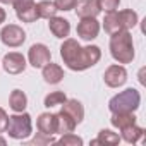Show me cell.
Masks as SVG:
<instances>
[{
    "label": "cell",
    "instance_id": "obj_1",
    "mask_svg": "<svg viewBox=\"0 0 146 146\" xmlns=\"http://www.w3.org/2000/svg\"><path fill=\"white\" fill-rule=\"evenodd\" d=\"M60 57L70 70L81 72V70H86V69H90L100 62L102 50L96 45L81 46L78 43V40L65 38L62 46H60Z\"/></svg>",
    "mask_w": 146,
    "mask_h": 146
},
{
    "label": "cell",
    "instance_id": "obj_2",
    "mask_svg": "<svg viewBox=\"0 0 146 146\" xmlns=\"http://www.w3.org/2000/svg\"><path fill=\"white\" fill-rule=\"evenodd\" d=\"M110 53L119 64H131L134 60V43L129 31H119L110 38Z\"/></svg>",
    "mask_w": 146,
    "mask_h": 146
},
{
    "label": "cell",
    "instance_id": "obj_3",
    "mask_svg": "<svg viewBox=\"0 0 146 146\" xmlns=\"http://www.w3.org/2000/svg\"><path fill=\"white\" fill-rule=\"evenodd\" d=\"M139 105H141V95L134 88H127V90L117 93L108 102V108H110L112 113H119V112H136L139 108Z\"/></svg>",
    "mask_w": 146,
    "mask_h": 146
},
{
    "label": "cell",
    "instance_id": "obj_4",
    "mask_svg": "<svg viewBox=\"0 0 146 146\" xmlns=\"http://www.w3.org/2000/svg\"><path fill=\"white\" fill-rule=\"evenodd\" d=\"M5 132L9 134V137L17 139V141H23V139L29 137L33 134L31 115L26 113V112H16L14 115H9Z\"/></svg>",
    "mask_w": 146,
    "mask_h": 146
},
{
    "label": "cell",
    "instance_id": "obj_5",
    "mask_svg": "<svg viewBox=\"0 0 146 146\" xmlns=\"http://www.w3.org/2000/svg\"><path fill=\"white\" fill-rule=\"evenodd\" d=\"M0 40L9 48H17L26 41V31L17 24H5L0 31Z\"/></svg>",
    "mask_w": 146,
    "mask_h": 146
},
{
    "label": "cell",
    "instance_id": "obj_6",
    "mask_svg": "<svg viewBox=\"0 0 146 146\" xmlns=\"http://www.w3.org/2000/svg\"><path fill=\"white\" fill-rule=\"evenodd\" d=\"M52 60V52L46 45L43 43H35L31 45L29 52H28V62L35 67V69H41L45 67L48 62Z\"/></svg>",
    "mask_w": 146,
    "mask_h": 146
},
{
    "label": "cell",
    "instance_id": "obj_7",
    "mask_svg": "<svg viewBox=\"0 0 146 146\" xmlns=\"http://www.w3.org/2000/svg\"><path fill=\"white\" fill-rule=\"evenodd\" d=\"M103 81L108 88H120L125 84L127 81V70L122 64H113L108 65L105 74H103Z\"/></svg>",
    "mask_w": 146,
    "mask_h": 146
},
{
    "label": "cell",
    "instance_id": "obj_8",
    "mask_svg": "<svg viewBox=\"0 0 146 146\" xmlns=\"http://www.w3.org/2000/svg\"><path fill=\"white\" fill-rule=\"evenodd\" d=\"M26 65H28V60L19 52H9L4 55L2 67L7 74H21V72H24Z\"/></svg>",
    "mask_w": 146,
    "mask_h": 146
},
{
    "label": "cell",
    "instance_id": "obj_9",
    "mask_svg": "<svg viewBox=\"0 0 146 146\" xmlns=\"http://www.w3.org/2000/svg\"><path fill=\"white\" fill-rule=\"evenodd\" d=\"M100 33V23L96 17H83L78 24V36L84 41H91Z\"/></svg>",
    "mask_w": 146,
    "mask_h": 146
},
{
    "label": "cell",
    "instance_id": "obj_10",
    "mask_svg": "<svg viewBox=\"0 0 146 146\" xmlns=\"http://www.w3.org/2000/svg\"><path fill=\"white\" fill-rule=\"evenodd\" d=\"M48 21H50L48 23V29H50V33L55 38H60V40L69 38V35H70V23L67 19L58 17V16H53Z\"/></svg>",
    "mask_w": 146,
    "mask_h": 146
},
{
    "label": "cell",
    "instance_id": "obj_11",
    "mask_svg": "<svg viewBox=\"0 0 146 146\" xmlns=\"http://www.w3.org/2000/svg\"><path fill=\"white\" fill-rule=\"evenodd\" d=\"M74 11H76L79 19H83V17H96L102 12V9L98 5V0H78Z\"/></svg>",
    "mask_w": 146,
    "mask_h": 146
},
{
    "label": "cell",
    "instance_id": "obj_12",
    "mask_svg": "<svg viewBox=\"0 0 146 146\" xmlns=\"http://www.w3.org/2000/svg\"><path fill=\"white\" fill-rule=\"evenodd\" d=\"M36 127H38V132H41V134H48V136L57 134V119H55V113H50V112L40 113V117L36 120Z\"/></svg>",
    "mask_w": 146,
    "mask_h": 146
},
{
    "label": "cell",
    "instance_id": "obj_13",
    "mask_svg": "<svg viewBox=\"0 0 146 146\" xmlns=\"http://www.w3.org/2000/svg\"><path fill=\"white\" fill-rule=\"evenodd\" d=\"M41 74H43L45 83H48V84H58L64 79V69L58 64H53L50 60L45 67H41Z\"/></svg>",
    "mask_w": 146,
    "mask_h": 146
},
{
    "label": "cell",
    "instance_id": "obj_14",
    "mask_svg": "<svg viewBox=\"0 0 146 146\" xmlns=\"http://www.w3.org/2000/svg\"><path fill=\"white\" fill-rule=\"evenodd\" d=\"M62 110L74 119L76 124H81L83 119H84V107H83V103H81L79 100H76V98H70V100L67 98V100L62 103Z\"/></svg>",
    "mask_w": 146,
    "mask_h": 146
},
{
    "label": "cell",
    "instance_id": "obj_15",
    "mask_svg": "<svg viewBox=\"0 0 146 146\" xmlns=\"http://www.w3.org/2000/svg\"><path fill=\"white\" fill-rule=\"evenodd\" d=\"M57 119V134H67V132H74L76 129V122L69 113H65L64 110H60L58 113H55Z\"/></svg>",
    "mask_w": 146,
    "mask_h": 146
},
{
    "label": "cell",
    "instance_id": "obj_16",
    "mask_svg": "<svg viewBox=\"0 0 146 146\" xmlns=\"http://www.w3.org/2000/svg\"><path fill=\"white\" fill-rule=\"evenodd\" d=\"M143 134H144V129L139 127V125H136V124H131V125H125V127L120 129V139H124L129 144L137 143L143 137Z\"/></svg>",
    "mask_w": 146,
    "mask_h": 146
},
{
    "label": "cell",
    "instance_id": "obj_17",
    "mask_svg": "<svg viewBox=\"0 0 146 146\" xmlns=\"http://www.w3.org/2000/svg\"><path fill=\"white\" fill-rule=\"evenodd\" d=\"M103 29L112 36L119 31H124L122 29V24H120V17H119V12L117 11H110L107 12L105 19H103Z\"/></svg>",
    "mask_w": 146,
    "mask_h": 146
},
{
    "label": "cell",
    "instance_id": "obj_18",
    "mask_svg": "<svg viewBox=\"0 0 146 146\" xmlns=\"http://www.w3.org/2000/svg\"><path fill=\"white\" fill-rule=\"evenodd\" d=\"M9 105L14 112H24L28 107V96L21 90H14L9 96Z\"/></svg>",
    "mask_w": 146,
    "mask_h": 146
},
{
    "label": "cell",
    "instance_id": "obj_19",
    "mask_svg": "<svg viewBox=\"0 0 146 146\" xmlns=\"http://www.w3.org/2000/svg\"><path fill=\"white\" fill-rule=\"evenodd\" d=\"M112 125L117 127L119 131L125 125H131V124H136V115L134 112H119V113H112V119H110Z\"/></svg>",
    "mask_w": 146,
    "mask_h": 146
},
{
    "label": "cell",
    "instance_id": "obj_20",
    "mask_svg": "<svg viewBox=\"0 0 146 146\" xmlns=\"http://www.w3.org/2000/svg\"><path fill=\"white\" fill-rule=\"evenodd\" d=\"M36 11H38V16L41 19H50V17L57 16V12H58V9L55 7V4L52 0H41V2H38Z\"/></svg>",
    "mask_w": 146,
    "mask_h": 146
},
{
    "label": "cell",
    "instance_id": "obj_21",
    "mask_svg": "<svg viewBox=\"0 0 146 146\" xmlns=\"http://www.w3.org/2000/svg\"><path fill=\"white\" fill-rule=\"evenodd\" d=\"M119 17H120V24H122V29H124V31H129V29H132V28L137 24V21H139L137 14H136L132 9L120 11V12H119Z\"/></svg>",
    "mask_w": 146,
    "mask_h": 146
},
{
    "label": "cell",
    "instance_id": "obj_22",
    "mask_svg": "<svg viewBox=\"0 0 146 146\" xmlns=\"http://www.w3.org/2000/svg\"><path fill=\"white\" fill-rule=\"evenodd\" d=\"M100 143H102V144H103V143H105V144H107V143H108V144H119V143H120V136H119L117 132H112L110 129H102V131L98 132V137L93 141V144H100Z\"/></svg>",
    "mask_w": 146,
    "mask_h": 146
},
{
    "label": "cell",
    "instance_id": "obj_23",
    "mask_svg": "<svg viewBox=\"0 0 146 146\" xmlns=\"http://www.w3.org/2000/svg\"><path fill=\"white\" fill-rule=\"evenodd\" d=\"M65 100H67V96H65L64 91H52L50 95L45 96V107H46V108H52V107L62 105Z\"/></svg>",
    "mask_w": 146,
    "mask_h": 146
},
{
    "label": "cell",
    "instance_id": "obj_24",
    "mask_svg": "<svg viewBox=\"0 0 146 146\" xmlns=\"http://www.w3.org/2000/svg\"><path fill=\"white\" fill-rule=\"evenodd\" d=\"M16 14H17V19L23 21V23H35L36 19H40L38 11H36V4L31 5V7H28V9H24V11H19Z\"/></svg>",
    "mask_w": 146,
    "mask_h": 146
},
{
    "label": "cell",
    "instance_id": "obj_25",
    "mask_svg": "<svg viewBox=\"0 0 146 146\" xmlns=\"http://www.w3.org/2000/svg\"><path fill=\"white\" fill-rule=\"evenodd\" d=\"M57 143L58 144H64V146H81L83 144V139L79 136H76L74 132H67V134H62V137Z\"/></svg>",
    "mask_w": 146,
    "mask_h": 146
},
{
    "label": "cell",
    "instance_id": "obj_26",
    "mask_svg": "<svg viewBox=\"0 0 146 146\" xmlns=\"http://www.w3.org/2000/svg\"><path fill=\"white\" fill-rule=\"evenodd\" d=\"M76 2H78V0H53L55 7H57L58 11H64V12L72 11V9L76 7Z\"/></svg>",
    "mask_w": 146,
    "mask_h": 146
},
{
    "label": "cell",
    "instance_id": "obj_27",
    "mask_svg": "<svg viewBox=\"0 0 146 146\" xmlns=\"http://www.w3.org/2000/svg\"><path fill=\"white\" fill-rule=\"evenodd\" d=\"M119 4H120V0H98V5H100V9H102V11H105V12L117 11Z\"/></svg>",
    "mask_w": 146,
    "mask_h": 146
},
{
    "label": "cell",
    "instance_id": "obj_28",
    "mask_svg": "<svg viewBox=\"0 0 146 146\" xmlns=\"http://www.w3.org/2000/svg\"><path fill=\"white\" fill-rule=\"evenodd\" d=\"M31 143H33V144H52V143H57V141H55L52 136H48V134H41V132H38Z\"/></svg>",
    "mask_w": 146,
    "mask_h": 146
},
{
    "label": "cell",
    "instance_id": "obj_29",
    "mask_svg": "<svg viewBox=\"0 0 146 146\" xmlns=\"http://www.w3.org/2000/svg\"><path fill=\"white\" fill-rule=\"evenodd\" d=\"M12 5H14L16 12H19V11H24V9H28V7L35 5V0H14Z\"/></svg>",
    "mask_w": 146,
    "mask_h": 146
},
{
    "label": "cell",
    "instance_id": "obj_30",
    "mask_svg": "<svg viewBox=\"0 0 146 146\" xmlns=\"http://www.w3.org/2000/svg\"><path fill=\"white\" fill-rule=\"evenodd\" d=\"M7 120H9V115H7V112H5L2 107H0V134H2V132H5Z\"/></svg>",
    "mask_w": 146,
    "mask_h": 146
},
{
    "label": "cell",
    "instance_id": "obj_31",
    "mask_svg": "<svg viewBox=\"0 0 146 146\" xmlns=\"http://www.w3.org/2000/svg\"><path fill=\"white\" fill-rule=\"evenodd\" d=\"M5 17H7V14H5V11H4L2 7H0V24H2V23H5Z\"/></svg>",
    "mask_w": 146,
    "mask_h": 146
},
{
    "label": "cell",
    "instance_id": "obj_32",
    "mask_svg": "<svg viewBox=\"0 0 146 146\" xmlns=\"http://www.w3.org/2000/svg\"><path fill=\"white\" fill-rule=\"evenodd\" d=\"M12 2H14V0H0V4H4V5H9Z\"/></svg>",
    "mask_w": 146,
    "mask_h": 146
},
{
    "label": "cell",
    "instance_id": "obj_33",
    "mask_svg": "<svg viewBox=\"0 0 146 146\" xmlns=\"http://www.w3.org/2000/svg\"><path fill=\"white\" fill-rule=\"evenodd\" d=\"M7 144V139L5 137H0V146H5Z\"/></svg>",
    "mask_w": 146,
    "mask_h": 146
}]
</instances>
